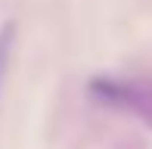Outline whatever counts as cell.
<instances>
[{
    "mask_svg": "<svg viewBox=\"0 0 152 149\" xmlns=\"http://www.w3.org/2000/svg\"><path fill=\"white\" fill-rule=\"evenodd\" d=\"M90 93L96 99L118 109H130L137 115L152 121V96L134 81H121V78H93L90 81Z\"/></svg>",
    "mask_w": 152,
    "mask_h": 149,
    "instance_id": "obj_1",
    "label": "cell"
},
{
    "mask_svg": "<svg viewBox=\"0 0 152 149\" xmlns=\"http://www.w3.org/2000/svg\"><path fill=\"white\" fill-rule=\"evenodd\" d=\"M12 47H16V25L6 22L0 28V99H3L6 72H10V62H12Z\"/></svg>",
    "mask_w": 152,
    "mask_h": 149,
    "instance_id": "obj_2",
    "label": "cell"
}]
</instances>
